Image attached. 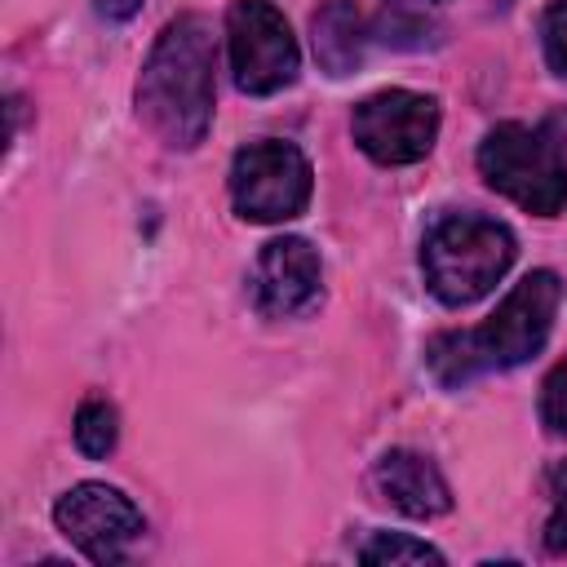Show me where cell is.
<instances>
[{
    "label": "cell",
    "instance_id": "obj_1",
    "mask_svg": "<svg viewBox=\"0 0 567 567\" xmlns=\"http://www.w3.org/2000/svg\"><path fill=\"white\" fill-rule=\"evenodd\" d=\"M217 35L204 13H177L155 35L133 102L137 120L168 146V151H195L208 137L213 124V97H217Z\"/></svg>",
    "mask_w": 567,
    "mask_h": 567
},
{
    "label": "cell",
    "instance_id": "obj_2",
    "mask_svg": "<svg viewBox=\"0 0 567 567\" xmlns=\"http://www.w3.org/2000/svg\"><path fill=\"white\" fill-rule=\"evenodd\" d=\"M558 301H563L558 275L554 270H527L478 328L430 337L425 363H430L434 381L456 390L483 372H505V368L527 363L549 341Z\"/></svg>",
    "mask_w": 567,
    "mask_h": 567
},
{
    "label": "cell",
    "instance_id": "obj_3",
    "mask_svg": "<svg viewBox=\"0 0 567 567\" xmlns=\"http://www.w3.org/2000/svg\"><path fill=\"white\" fill-rule=\"evenodd\" d=\"M514 257H518L514 230L483 213H443L421 239L425 288L452 310L487 297L509 275Z\"/></svg>",
    "mask_w": 567,
    "mask_h": 567
},
{
    "label": "cell",
    "instance_id": "obj_4",
    "mask_svg": "<svg viewBox=\"0 0 567 567\" xmlns=\"http://www.w3.org/2000/svg\"><path fill=\"white\" fill-rule=\"evenodd\" d=\"M478 173L492 190L536 217H558L567 208V151L549 124L505 120L478 142Z\"/></svg>",
    "mask_w": 567,
    "mask_h": 567
},
{
    "label": "cell",
    "instance_id": "obj_5",
    "mask_svg": "<svg viewBox=\"0 0 567 567\" xmlns=\"http://www.w3.org/2000/svg\"><path fill=\"white\" fill-rule=\"evenodd\" d=\"M315 195V168L301 146L279 137H257L230 159V204L244 221H292Z\"/></svg>",
    "mask_w": 567,
    "mask_h": 567
},
{
    "label": "cell",
    "instance_id": "obj_6",
    "mask_svg": "<svg viewBox=\"0 0 567 567\" xmlns=\"http://www.w3.org/2000/svg\"><path fill=\"white\" fill-rule=\"evenodd\" d=\"M226 53H230L235 89L248 97H270V93L288 89L301 71L297 35L270 0H230Z\"/></svg>",
    "mask_w": 567,
    "mask_h": 567
},
{
    "label": "cell",
    "instance_id": "obj_7",
    "mask_svg": "<svg viewBox=\"0 0 567 567\" xmlns=\"http://www.w3.org/2000/svg\"><path fill=\"white\" fill-rule=\"evenodd\" d=\"M439 102L430 93L416 89H381L372 97H363L350 115V133L354 146L381 164V168H403L416 164L434 151L439 137Z\"/></svg>",
    "mask_w": 567,
    "mask_h": 567
},
{
    "label": "cell",
    "instance_id": "obj_8",
    "mask_svg": "<svg viewBox=\"0 0 567 567\" xmlns=\"http://www.w3.org/2000/svg\"><path fill=\"white\" fill-rule=\"evenodd\" d=\"M53 523L89 563H102V567L124 563L137 549V540L146 536L142 509L111 483L66 487L53 505Z\"/></svg>",
    "mask_w": 567,
    "mask_h": 567
},
{
    "label": "cell",
    "instance_id": "obj_9",
    "mask_svg": "<svg viewBox=\"0 0 567 567\" xmlns=\"http://www.w3.org/2000/svg\"><path fill=\"white\" fill-rule=\"evenodd\" d=\"M323 292V261L310 239L279 235L261 244L252 266V301L266 319H297Z\"/></svg>",
    "mask_w": 567,
    "mask_h": 567
},
{
    "label": "cell",
    "instance_id": "obj_10",
    "mask_svg": "<svg viewBox=\"0 0 567 567\" xmlns=\"http://www.w3.org/2000/svg\"><path fill=\"white\" fill-rule=\"evenodd\" d=\"M377 492L408 518H439L452 509V487L439 474V465L412 447H390L372 465Z\"/></svg>",
    "mask_w": 567,
    "mask_h": 567
},
{
    "label": "cell",
    "instance_id": "obj_11",
    "mask_svg": "<svg viewBox=\"0 0 567 567\" xmlns=\"http://www.w3.org/2000/svg\"><path fill=\"white\" fill-rule=\"evenodd\" d=\"M363 13L354 0H328L310 18V44L328 75H350L363 62Z\"/></svg>",
    "mask_w": 567,
    "mask_h": 567
},
{
    "label": "cell",
    "instance_id": "obj_12",
    "mask_svg": "<svg viewBox=\"0 0 567 567\" xmlns=\"http://www.w3.org/2000/svg\"><path fill=\"white\" fill-rule=\"evenodd\" d=\"M71 434H75L80 456H89V461H106V456L115 452V443H120V412H115V403L102 399V394H89V399L75 408V425H71Z\"/></svg>",
    "mask_w": 567,
    "mask_h": 567
},
{
    "label": "cell",
    "instance_id": "obj_13",
    "mask_svg": "<svg viewBox=\"0 0 567 567\" xmlns=\"http://www.w3.org/2000/svg\"><path fill=\"white\" fill-rule=\"evenodd\" d=\"M359 563H443V549L408 532H372L359 545Z\"/></svg>",
    "mask_w": 567,
    "mask_h": 567
},
{
    "label": "cell",
    "instance_id": "obj_14",
    "mask_svg": "<svg viewBox=\"0 0 567 567\" xmlns=\"http://www.w3.org/2000/svg\"><path fill=\"white\" fill-rule=\"evenodd\" d=\"M381 40L385 44H399V49H416V44L430 40V22L421 13H412V0H385Z\"/></svg>",
    "mask_w": 567,
    "mask_h": 567
},
{
    "label": "cell",
    "instance_id": "obj_15",
    "mask_svg": "<svg viewBox=\"0 0 567 567\" xmlns=\"http://www.w3.org/2000/svg\"><path fill=\"white\" fill-rule=\"evenodd\" d=\"M549 487V518H545V549L549 554H567V461H554L545 474Z\"/></svg>",
    "mask_w": 567,
    "mask_h": 567
},
{
    "label": "cell",
    "instance_id": "obj_16",
    "mask_svg": "<svg viewBox=\"0 0 567 567\" xmlns=\"http://www.w3.org/2000/svg\"><path fill=\"white\" fill-rule=\"evenodd\" d=\"M540 49L558 80H567V0H549L540 13Z\"/></svg>",
    "mask_w": 567,
    "mask_h": 567
},
{
    "label": "cell",
    "instance_id": "obj_17",
    "mask_svg": "<svg viewBox=\"0 0 567 567\" xmlns=\"http://www.w3.org/2000/svg\"><path fill=\"white\" fill-rule=\"evenodd\" d=\"M540 425L549 434H567V359H558L540 381Z\"/></svg>",
    "mask_w": 567,
    "mask_h": 567
},
{
    "label": "cell",
    "instance_id": "obj_18",
    "mask_svg": "<svg viewBox=\"0 0 567 567\" xmlns=\"http://www.w3.org/2000/svg\"><path fill=\"white\" fill-rule=\"evenodd\" d=\"M93 9H97V18H106V22H128V18L142 9V0H93Z\"/></svg>",
    "mask_w": 567,
    "mask_h": 567
},
{
    "label": "cell",
    "instance_id": "obj_19",
    "mask_svg": "<svg viewBox=\"0 0 567 567\" xmlns=\"http://www.w3.org/2000/svg\"><path fill=\"white\" fill-rule=\"evenodd\" d=\"M501 4H505V0H501Z\"/></svg>",
    "mask_w": 567,
    "mask_h": 567
}]
</instances>
